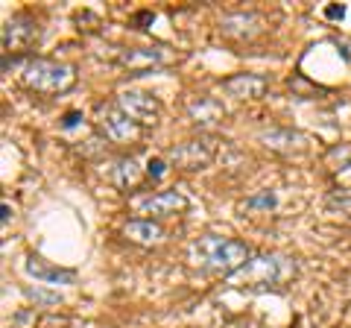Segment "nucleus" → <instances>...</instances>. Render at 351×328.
Masks as SVG:
<instances>
[{
  "label": "nucleus",
  "mask_w": 351,
  "mask_h": 328,
  "mask_svg": "<svg viewBox=\"0 0 351 328\" xmlns=\"http://www.w3.org/2000/svg\"><path fill=\"white\" fill-rule=\"evenodd\" d=\"M276 205H278V196L276 194H272V191H263V194H258V196H249V200H246V209H252V211H255V209H276Z\"/></svg>",
  "instance_id": "nucleus-17"
},
{
  "label": "nucleus",
  "mask_w": 351,
  "mask_h": 328,
  "mask_svg": "<svg viewBox=\"0 0 351 328\" xmlns=\"http://www.w3.org/2000/svg\"><path fill=\"white\" fill-rule=\"evenodd\" d=\"M263 30H267V21L258 12H232L219 21V32L234 41H252V38H258Z\"/></svg>",
  "instance_id": "nucleus-10"
},
{
  "label": "nucleus",
  "mask_w": 351,
  "mask_h": 328,
  "mask_svg": "<svg viewBox=\"0 0 351 328\" xmlns=\"http://www.w3.org/2000/svg\"><path fill=\"white\" fill-rule=\"evenodd\" d=\"M147 176L149 179H161L164 173H167V159H161V156H152L149 161H147Z\"/></svg>",
  "instance_id": "nucleus-18"
},
{
  "label": "nucleus",
  "mask_w": 351,
  "mask_h": 328,
  "mask_svg": "<svg viewBox=\"0 0 351 328\" xmlns=\"http://www.w3.org/2000/svg\"><path fill=\"white\" fill-rule=\"evenodd\" d=\"M123 112L135 120L138 126H156L161 115H164V106L156 94H149V91H135V89H129V91H120L117 94V100H114Z\"/></svg>",
  "instance_id": "nucleus-7"
},
{
  "label": "nucleus",
  "mask_w": 351,
  "mask_h": 328,
  "mask_svg": "<svg viewBox=\"0 0 351 328\" xmlns=\"http://www.w3.org/2000/svg\"><path fill=\"white\" fill-rule=\"evenodd\" d=\"M188 255L199 270L228 279V276H234L237 270H243L249 264L252 249L243 244V240L219 237V235H202L191 244Z\"/></svg>",
  "instance_id": "nucleus-1"
},
{
  "label": "nucleus",
  "mask_w": 351,
  "mask_h": 328,
  "mask_svg": "<svg viewBox=\"0 0 351 328\" xmlns=\"http://www.w3.org/2000/svg\"><path fill=\"white\" fill-rule=\"evenodd\" d=\"M299 264L290 255H278V253H263V255H252L249 264L243 270H237L234 276H228L226 281L232 288H281L290 279H295Z\"/></svg>",
  "instance_id": "nucleus-2"
},
{
  "label": "nucleus",
  "mask_w": 351,
  "mask_h": 328,
  "mask_svg": "<svg viewBox=\"0 0 351 328\" xmlns=\"http://www.w3.org/2000/svg\"><path fill=\"white\" fill-rule=\"evenodd\" d=\"M144 176H147V170H141L138 159H132V156L117 159V161L112 164V182L117 185V188H123V191L138 188Z\"/></svg>",
  "instance_id": "nucleus-16"
},
{
  "label": "nucleus",
  "mask_w": 351,
  "mask_h": 328,
  "mask_svg": "<svg viewBox=\"0 0 351 328\" xmlns=\"http://www.w3.org/2000/svg\"><path fill=\"white\" fill-rule=\"evenodd\" d=\"M38 36H41L38 21L27 12H15L3 24V56H9V53L15 56V53L29 50L38 41Z\"/></svg>",
  "instance_id": "nucleus-8"
},
{
  "label": "nucleus",
  "mask_w": 351,
  "mask_h": 328,
  "mask_svg": "<svg viewBox=\"0 0 351 328\" xmlns=\"http://www.w3.org/2000/svg\"><path fill=\"white\" fill-rule=\"evenodd\" d=\"M261 144L267 150H272V152H281V156H302V152H307L311 138H307L304 132H295V129L276 126V129L261 132Z\"/></svg>",
  "instance_id": "nucleus-11"
},
{
  "label": "nucleus",
  "mask_w": 351,
  "mask_h": 328,
  "mask_svg": "<svg viewBox=\"0 0 351 328\" xmlns=\"http://www.w3.org/2000/svg\"><path fill=\"white\" fill-rule=\"evenodd\" d=\"M3 226H9V202H3Z\"/></svg>",
  "instance_id": "nucleus-22"
},
{
  "label": "nucleus",
  "mask_w": 351,
  "mask_h": 328,
  "mask_svg": "<svg viewBox=\"0 0 351 328\" xmlns=\"http://www.w3.org/2000/svg\"><path fill=\"white\" fill-rule=\"evenodd\" d=\"M80 120H85L82 112H68V115H64V120H62V129H73Z\"/></svg>",
  "instance_id": "nucleus-20"
},
{
  "label": "nucleus",
  "mask_w": 351,
  "mask_h": 328,
  "mask_svg": "<svg viewBox=\"0 0 351 328\" xmlns=\"http://www.w3.org/2000/svg\"><path fill=\"white\" fill-rule=\"evenodd\" d=\"M184 209H188V196L182 191H158L132 200V211L141 214V220H161V217H173Z\"/></svg>",
  "instance_id": "nucleus-6"
},
{
  "label": "nucleus",
  "mask_w": 351,
  "mask_h": 328,
  "mask_svg": "<svg viewBox=\"0 0 351 328\" xmlns=\"http://www.w3.org/2000/svg\"><path fill=\"white\" fill-rule=\"evenodd\" d=\"M325 18L343 21V18H346V6H328V9H325Z\"/></svg>",
  "instance_id": "nucleus-21"
},
{
  "label": "nucleus",
  "mask_w": 351,
  "mask_h": 328,
  "mask_svg": "<svg viewBox=\"0 0 351 328\" xmlns=\"http://www.w3.org/2000/svg\"><path fill=\"white\" fill-rule=\"evenodd\" d=\"M223 91L234 100H261L269 91V82L261 73H234L223 80Z\"/></svg>",
  "instance_id": "nucleus-12"
},
{
  "label": "nucleus",
  "mask_w": 351,
  "mask_h": 328,
  "mask_svg": "<svg viewBox=\"0 0 351 328\" xmlns=\"http://www.w3.org/2000/svg\"><path fill=\"white\" fill-rule=\"evenodd\" d=\"M27 296L32 302H41V305H56L59 302L56 293H44V290H27Z\"/></svg>",
  "instance_id": "nucleus-19"
},
{
  "label": "nucleus",
  "mask_w": 351,
  "mask_h": 328,
  "mask_svg": "<svg viewBox=\"0 0 351 328\" xmlns=\"http://www.w3.org/2000/svg\"><path fill=\"white\" fill-rule=\"evenodd\" d=\"M173 59V53L167 47H117L114 62L120 68H126L132 73H144L152 68H161Z\"/></svg>",
  "instance_id": "nucleus-9"
},
{
  "label": "nucleus",
  "mask_w": 351,
  "mask_h": 328,
  "mask_svg": "<svg viewBox=\"0 0 351 328\" xmlns=\"http://www.w3.org/2000/svg\"><path fill=\"white\" fill-rule=\"evenodd\" d=\"M188 115L199 129H211L226 117V108L217 97H196V100L188 106Z\"/></svg>",
  "instance_id": "nucleus-15"
},
{
  "label": "nucleus",
  "mask_w": 351,
  "mask_h": 328,
  "mask_svg": "<svg viewBox=\"0 0 351 328\" xmlns=\"http://www.w3.org/2000/svg\"><path fill=\"white\" fill-rule=\"evenodd\" d=\"M164 159H167L173 167L188 170V173L205 170V167H211V161L217 159V141H214V138H208V135L191 138V141H182V144L170 147Z\"/></svg>",
  "instance_id": "nucleus-5"
},
{
  "label": "nucleus",
  "mask_w": 351,
  "mask_h": 328,
  "mask_svg": "<svg viewBox=\"0 0 351 328\" xmlns=\"http://www.w3.org/2000/svg\"><path fill=\"white\" fill-rule=\"evenodd\" d=\"M123 235L126 240H132L138 246H158L167 237V232H164V226L158 220H141V217H135V220H129L123 226Z\"/></svg>",
  "instance_id": "nucleus-14"
},
{
  "label": "nucleus",
  "mask_w": 351,
  "mask_h": 328,
  "mask_svg": "<svg viewBox=\"0 0 351 328\" xmlns=\"http://www.w3.org/2000/svg\"><path fill=\"white\" fill-rule=\"evenodd\" d=\"M21 82H24V89L36 94L56 97L76 85V68L56 59H27L24 68H21Z\"/></svg>",
  "instance_id": "nucleus-3"
},
{
  "label": "nucleus",
  "mask_w": 351,
  "mask_h": 328,
  "mask_svg": "<svg viewBox=\"0 0 351 328\" xmlns=\"http://www.w3.org/2000/svg\"><path fill=\"white\" fill-rule=\"evenodd\" d=\"M24 270H27V276L36 279L38 284H76V272L73 270L53 267L50 261H44L41 255H27Z\"/></svg>",
  "instance_id": "nucleus-13"
},
{
  "label": "nucleus",
  "mask_w": 351,
  "mask_h": 328,
  "mask_svg": "<svg viewBox=\"0 0 351 328\" xmlns=\"http://www.w3.org/2000/svg\"><path fill=\"white\" fill-rule=\"evenodd\" d=\"M94 124L100 129V135L112 144H138L144 135V126H138L117 103H100L94 115Z\"/></svg>",
  "instance_id": "nucleus-4"
}]
</instances>
